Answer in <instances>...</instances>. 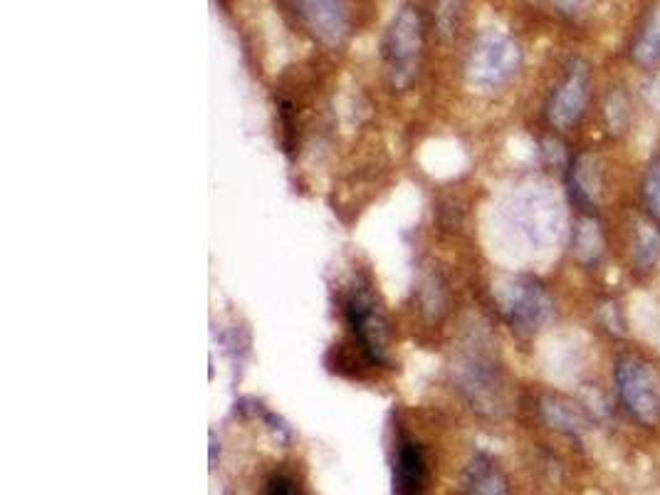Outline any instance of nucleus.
Segmentation results:
<instances>
[{
  "mask_svg": "<svg viewBox=\"0 0 660 495\" xmlns=\"http://www.w3.org/2000/svg\"><path fill=\"white\" fill-rule=\"evenodd\" d=\"M458 385L465 391L470 404L483 414H500L505 407V381L495 359L483 349H473L458 359Z\"/></svg>",
  "mask_w": 660,
  "mask_h": 495,
  "instance_id": "nucleus-4",
  "label": "nucleus"
},
{
  "mask_svg": "<svg viewBox=\"0 0 660 495\" xmlns=\"http://www.w3.org/2000/svg\"><path fill=\"white\" fill-rule=\"evenodd\" d=\"M641 201L648 219H651L660 229V157H656L651 164H648L643 171Z\"/></svg>",
  "mask_w": 660,
  "mask_h": 495,
  "instance_id": "nucleus-18",
  "label": "nucleus"
},
{
  "mask_svg": "<svg viewBox=\"0 0 660 495\" xmlns=\"http://www.w3.org/2000/svg\"><path fill=\"white\" fill-rule=\"evenodd\" d=\"M216 451H218V443H216V436L211 433V468H216Z\"/></svg>",
  "mask_w": 660,
  "mask_h": 495,
  "instance_id": "nucleus-23",
  "label": "nucleus"
},
{
  "mask_svg": "<svg viewBox=\"0 0 660 495\" xmlns=\"http://www.w3.org/2000/svg\"><path fill=\"white\" fill-rule=\"evenodd\" d=\"M604 119L614 137H621V134H626L628 127H631V102H628L626 92L621 87H616L611 95L606 97Z\"/></svg>",
  "mask_w": 660,
  "mask_h": 495,
  "instance_id": "nucleus-17",
  "label": "nucleus"
},
{
  "mask_svg": "<svg viewBox=\"0 0 660 495\" xmlns=\"http://www.w3.org/2000/svg\"><path fill=\"white\" fill-rule=\"evenodd\" d=\"M428 463L426 453L411 439H401L394 461V495H426Z\"/></svg>",
  "mask_w": 660,
  "mask_h": 495,
  "instance_id": "nucleus-10",
  "label": "nucleus"
},
{
  "mask_svg": "<svg viewBox=\"0 0 660 495\" xmlns=\"http://www.w3.org/2000/svg\"><path fill=\"white\" fill-rule=\"evenodd\" d=\"M542 419L549 429L567 433V436H574V439H579L589 431V417H586V411L567 399H557V397L544 399Z\"/></svg>",
  "mask_w": 660,
  "mask_h": 495,
  "instance_id": "nucleus-12",
  "label": "nucleus"
},
{
  "mask_svg": "<svg viewBox=\"0 0 660 495\" xmlns=\"http://www.w3.org/2000/svg\"><path fill=\"white\" fill-rule=\"evenodd\" d=\"M297 13L310 33L324 45H339L347 35V8L344 0H295Z\"/></svg>",
  "mask_w": 660,
  "mask_h": 495,
  "instance_id": "nucleus-9",
  "label": "nucleus"
},
{
  "mask_svg": "<svg viewBox=\"0 0 660 495\" xmlns=\"http://www.w3.org/2000/svg\"><path fill=\"white\" fill-rule=\"evenodd\" d=\"M515 215L530 243H549L559 229V203L547 191H525L517 196Z\"/></svg>",
  "mask_w": 660,
  "mask_h": 495,
  "instance_id": "nucleus-8",
  "label": "nucleus"
},
{
  "mask_svg": "<svg viewBox=\"0 0 660 495\" xmlns=\"http://www.w3.org/2000/svg\"><path fill=\"white\" fill-rule=\"evenodd\" d=\"M465 0H436V25L440 30V35L450 38L455 33V25L460 20V13H463Z\"/></svg>",
  "mask_w": 660,
  "mask_h": 495,
  "instance_id": "nucleus-19",
  "label": "nucleus"
},
{
  "mask_svg": "<svg viewBox=\"0 0 660 495\" xmlns=\"http://www.w3.org/2000/svg\"><path fill=\"white\" fill-rule=\"evenodd\" d=\"M604 229L594 213H584L574 225V253L584 265H594L604 257Z\"/></svg>",
  "mask_w": 660,
  "mask_h": 495,
  "instance_id": "nucleus-13",
  "label": "nucleus"
},
{
  "mask_svg": "<svg viewBox=\"0 0 660 495\" xmlns=\"http://www.w3.org/2000/svg\"><path fill=\"white\" fill-rule=\"evenodd\" d=\"M497 303L512 329L522 335H534L549 323L554 303L544 285L530 277H512L497 291Z\"/></svg>",
  "mask_w": 660,
  "mask_h": 495,
  "instance_id": "nucleus-3",
  "label": "nucleus"
},
{
  "mask_svg": "<svg viewBox=\"0 0 660 495\" xmlns=\"http://www.w3.org/2000/svg\"><path fill=\"white\" fill-rule=\"evenodd\" d=\"M522 65L520 45L500 28H488L473 43L468 60L470 85L480 92H495L517 75Z\"/></svg>",
  "mask_w": 660,
  "mask_h": 495,
  "instance_id": "nucleus-2",
  "label": "nucleus"
},
{
  "mask_svg": "<svg viewBox=\"0 0 660 495\" xmlns=\"http://www.w3.org/2000/svg\"><path fill=\"white\" fill-rule=\"evenodd\" d=\"M554 3H557L564 15H582L591 6V0H554Z\"/></svg>",
  "mask_w": 660,
  "mask_h": 495,
  "instance_id": "nucleus-21",
  "label": "nucleus"
},
{
  "mask_svg": "<svg viewBox=\"0 0 660 495\" xmlns=\"http://www.w3.org/2000/svg\"><path fill=\"white\" fill-rule=\"evenodd\" d=\"M265 495H300V486L287 473H275V476L268 481Z\"/></svg>",
  "mask_w": 660,
  "mask_h": 495,
  "instance_id": "nucleus-20",
  "label": "nucleus"
},
{
  "mask_svg": "<svg viewBox=\"0 0 660 495\" xmlns=\"http://www.w3.org/2000/svg\"><path fill=\"white\" fill-rule=\"evenodd\" d=\"M631 257L636 273L641 275H648L660 263V229L653 221L636 225Z\"/></svg>",
  "mask_w": 660,
  "mask_h": 495,
  "instance_id": "nucleus-16",
  "label": "nucleus"
},
{
  "mask_svg": "<svg viewBox=\"0 0 660 495\" xmlns=\"http://www.w3.org/2000/svg\"><path fill=\"white\" fill-rule=\"evenodd\" d=\"M591 99V67L584 60H574L567 75L554 89L549 99L547 117L552 127L557 129H572L574 124H579L586 107Z\"/></svg>",
  "mask_w": 660,
  "mask_h": 495,
  "instance_id": "nucleus-7",
  "label": "nucleus"
},
{
  "mask_svg": "<svg viewBox=\"0 0 660 495\" xmlns=\"http://www.w3.org/2000/svg\"><path fill=\"white\" fill-rule=\"evenodd\" d=\"M465 495H510V483L488 456H478L468 468Z\"/></svg>",
  "mask_w": 660,
  "mask_h": 495,
  "instance_id": "nucleus-14",
  "label": "nucleus"
},
{
  "mask_svg": "<svg viewBox=\"0 0 660 495\" xmlns=\"http://www.w3.org/2000/svg\"><path fill=\"white\" fill-rule=\"evenodd\" d=\"M569 189L574 201L582 206L584 213H594L604 201V169L601 161L594 154H582L572 161L569 169Z\"/></svg>",
  "mask_w": 660,
  "mask_h": 495,
  "instance_id": "nucleus-11",
  "label": "nucleus"
},
{
  "mask_svg": "<svg viewBox=\"0 0 660 495\" xmlns=\"http://www.w3.org/2000/svg\"><path fill=\"white\" fill-rule=\"evenodd\" d=\"M631 60L641 70L660 67V3L648 13L641 33L636 35L631 45Z\"/></svg>",
  "mask_w": 660,
  "mask_h": 495,
  "instance_id": "nucleus-15",
  "label": "nucleus"
},
{
  "mask_svg": "<svg viewBox=\"0 0 660 495\" xmlns=\"http://www.w3.org/2000/svg\"><path fill=\"white\" fill-rule=\"evenodd\" d=\"M347 317L354 327V335L359 339V345L366 355L371 357V362L386 365V355H389V329H386V319L381 315L379 305H376L374 295L366 287H354L347 301Z\"/></svg>",
  "mask_w": 660,
  "mask_h": 495,
  "instance_id": "nucleus-6",
  "label": "nucleus"
},
{
  "mask_svg": "<svg viewBox=\"0 0 660 495\" xmlns=\"http://www.w3.org/2000/svg\"><path fill=\"white\" fill-rule=\"evenodd\" d=\"M423 30L421 15L413 8H401L386 35V65L396 87H408L416 77L418 57H421Z\"/></svg>",
  "mask_w": 660,
  "mask_h": 495,
  "instance_id": "nucleus-5",
  "label": "nucleus"
},
{
  "mask_svg": "<svg viewBox=\"0 0 660 495\" xmlns=\"http://www.w3.org/2000/svg\"><path fill=\"white\" fill-rule=\"evenodd\" d=\"M646 97H648V105H651L656 112H660V72H658L651 85H648Z\"/></svg>",
  "mask_w": 660,
  "mask_h": 495,
  "instance_id": "nucleus-22",
  "label": "nucleus"
},
{
  "mask_svg": "<svg viewBox=\"0 0 660 495\" xmlns=\"http://www.w3.org/2000/svg\"><path fill=\"white\" fill-rule=\"evenodd\" d=\"M616 399L628 419L638 426L656 429L660 424V375L643 357L626 355L614 365Z\"/></svg>",
  "mask_w": 660,
  "mask_h": 495,
  "instance_id": "nucleus-1",
  "label": "nucleus"
}]
</instances>
